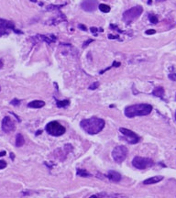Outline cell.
Listing matches in <instances>:
<instances>
[{
	"instance_id": "obj_20",
	"label": "cell",
	"mask_w": 176,
	"mask_h": 198,
	"mask_svg": "<svg viewBox=\"0 0 176 198\" xmlns=\"http://www.w3.org/2000/svg\"><path fill=\"white\" fill-rule=\"evenodd\" d=\"M56 105L58 107H65L70 105V101L69 100H63V101H57Z\"/></svg>"
},
{
	"instance_id": "obj_16",
	"label": "cell",
	"mask_w": 176,
	"mask_h": 198,
	"mask_svg": "<svg viewBox=\"0 0 176 198\" xmlns=\"http://www.w3.org/2000/svg\"><path fill=\"white\" fill-rule=\"evenodd\" d=\"M152 94L157 97H160V98H163V96H164V89H163L162 87H157L155 88L153 90L152 92Z\"/></svg>"
},
{
	"instance_id": "obj_33",
	"label": "cell",
	"mask_w": 176,
	"mask_h": 198,
	"mask_svg": "<svg viewBox=\"0 0 176 198\" xmlns=\"http://www.w3.org/2000/svg\"><path fill=\"white\" fill-rule=\"evenodd\" d=\"M6 154V151H2V152H0V156H5Z\"/></svg>"
},
{
	"instance_id": "obj_12",
	"label": "cell",
	"mask_w": 176,
	"mask_h": 198,
	"mask_svg": "<svg viewBox=\"0 0 176 198\" xmlns=\"http://www.w3.org/2000/svg\"><path fill=\"white\" fill-rule=\"evenodd\" d=\"M91 197H125V195H120V193H99L92 195Z\"/></svg>"
},
{
	"instance_id": "obj_36",
	"label": "cell",
	"mask_w": 176,
	"mask_h": 198,
	"mask_svg": "<svg viewBox=\"0 0 176 198\" xmlns=\"http://www.w3.org/2000/svg\"><path fill=\"white\" fill-rule=\"evenodd\" d=\"M175 120H176V112H175Z\"/></svg>"
},
{
	"instance_id": "obj_27",
	"label": "cell",
	"mask_w": 176,
	"mask_h": 198,
	"mask_svg": "<svg viewBox=\"0 0 176 198\" xmlns=\"http://www.w3.org/2000/svg\"><path fill=\"white\" fill-rule=\"evenodd\" d=\"M78 28H82V30H84V31H85V30H87L86 27H85L84 25H83V24H79V25H78Z\"/></svg>"
},
{
	"instance_id": "obj_15",
	"label": "cell",
	"mask_w": 176,
	"mask_h": 198,
	"mask_svg": "<svg viewBox=\"0 0 176 198\" xmlns=\"http://www.w3.org/2000/svg\"><path fill=\"white\" fill-rule=\"evenodd\" d=\"M45 105L44 101H42V100H34L32 101L30 103H28V107H31V108H42V107H43Z\"/></svg>"
},
{
	"instance_id": "obj_10",
	"label": "cell",
	"mask_w": 176,
	"mask_h": 198,
	"mask_svg": "<svg viewBox=\"0 0 176 198\" xmlns=\"http://www.w3.org/2000/svg\"><path fill=\"white\" fill-rule=\"evenodd\" d=\"M2 129L4 132H11L16 129V126L15 123L11 120V118L9 117H5L2 120Z\"/></svg>"
},
{
	"instance_id": "obj_37",
	"label": "cell",
	"mask_w": 176,
	"mask_h": 198,
	"mask_svg": "<svg viewBox=\"0 0 176 198\" xmlns=\"http://www.w3.org/2000/svg\"><path fill=\"white\" fill-rule=\"evenodd\" d=\"M175 99H176V96H175Z\"/></svg>"
},
{
	"instance_id": "obj_25",
	"label": "cell",
	"mask_w": 176,
	"mask_h": 198,
	"mask_svg": "<svg viewBox=\"0 0 176 198\" xmlns=\"http://www.w3.org/2000/svg\"><path fill=\"white\" fill-rule=\"evenodd\" d=\"M94 41V40H92V39H90V40H86V41H84V45H83V47L84 48H85L87 46V45H89V43H91V42H93Z\"/></svg>"
},
{
	"instance_id": "obj_14",
	"label": "cell",
	"mask_w": 176,
	"mask_h": 198,
	"mask_svg": "<svg viewBox=\"0 0 176 198\" xmlns=\"http://www.w3.org/2000/svg\"><path fill=\"white\" fill-rule=\"evenodd\" d=\"M161 180H163V176L161 175H157V176H153L150 177L149 179H146L143 183L144 184H154V183H158L159 182H161Z\"/></svg>"
},
{
	"instance_id": "obj_17",
	"label": "cell",
	"mask_w": 176,
	"mask_h": 198,
	"mask_svg": "<svg viewBox=\"0 0 176 198\" xmlns=\"http://www.w3.org/2000/svg\"><path fill=\"white\" fill-rule=\"evenodd\" d=\"M24 143H25V140H24L23 136L20 133L17 134V137H16V147H22Z\"/></svg>"
},
{
	"instance_id": "obj_4",
	"label": "cell",
	"mask_w": 176,
	"mask_h": 198,
	"mask_svg": "<svg viewBox=\"0 0 176 198\" xmlns=\"http://www.w3.org/2000/svg\"><path fill=\"white\" fill-rule=\"evenodd\" d=\"M46 131L51 136H54V137H59V136L63 135L65 132H66V129H65V127L63 125H61L59 122L51 121V122L47 124Z\"/></svg>"
},
{
	"instance_id": "obj_2",
	"label": "cell",
	"mask_w": 176,
	"mask_h": 198,
	"mask_svg": "<svg viewBox=\"0 0 176 198\" xmlns=\"http://www.w3.org/2000/svg\"><path fill=\"white\" fill-rule=\"evenodd\" d=\"M152 111V106L149 104H137L127 106L124 110V114L127 117L132 118L135 117H143L150 114Z\"/></svg>"
},
{
	"instance_id": "obj_24",
	"label": "cell",
	"mask_w": 176,
	"mask_h": 198,
	"mask_svg": "<svg viewBox=\"0 0 176 198\" xmlns=\"http://www.w3.org/2000/svg\"><path fill=\"white\" fill-rule=\"evenodd\" d=\"M7 167V162H5V160H0V170H2V169H5Z\"/></svg>"
},
{
	"instance_id": "obj_13",
	"label": "cell",
	"mask_w": 176,
	"mask_h": 198,
	"mask_svg": "<svg viewBox=\"0 0 176 198\" xmlns=\"http://www.w3.org/2000/svg\"><path fill=\"white\" fill-rule=\"evenodd\" d=\"M106 177H107L108 179H110L111 181L113 182H116V183H117V182H119L121 180V175L120 173H118L117 172L115 171H110L108 172L107 175H106Z\"/></svg>"
},
{
	"instance_id": "obj_3",
	"label": "cell",
	"mask_w": 176,
	"mask_h": 198,
	"mask_svg": "<svg viewBox=\"0 0 176 198\" xmlns=\"http://www.w3.org/2000/svg\"><path fill=\"white\" fill-rule=\"evenodd\" d=\"M143 12V7L141 6H136L131 8H129V10L124 12L123 14V20L127 24L132 23L134 20H136L138 18H140V16Z\"/></svg>"
},
{
	"instance_id": "obj_26",
	"label": "cell",
	"mask_w": 176,
	"mask_h": 198,
	"mask_svg": "<svg viewBox=\"0 0 176 198\" xmlns=\"http://www.w3.org/2000/svg\"><path fill=\"white\" fill-rule=\"evenodd\" d=\"M19 103H20L19 100H18V99H14V100L11 101V105H13V106H18Z\"/></svg>"
},
{
	"instance_id": "obj_32",
	"label": "cell",
	"mask_w": 176,
	"mask_h": 198,
	"mask_svg": "<svg viewBox=\"0 0 176 198\" xmlns=\"http://www.w3.org/2000/svg\"><path fill=\"white\" fill-rule=\"evenodd\" d=\"M3 65H4V63H3L2 60H0V69H1V68L3 67Z\"/></svg>"
},
{
	"instance_id": "obj_29",
	"label": "cell",
	"mask_w": 176,
	"mask_h": 198,
	"mask_svg": "<svg viewBox=\"0 0 176 198\" xmlns=\"http://www.w3.org/2000/svg\"><path fill=\"white\" fill-rule=\"evenodd\" d=\"M120 65H121V63H117V61H114L113 64H112L113 67H119Z\"/></svg>"
},
{
	"instance_id": "obj_22",
	"label": "cell",
	"mask_w": 176,
	"mask_h": 198,
	"mask_svg": "<svg viewBox=\"0 0 176 198\" xmlns=\"http://www.w3.org/2000/svg\"><path fill=\"white\" fill-rule=\"evenodd\" d=\"M98 86H99V82H93V84L89 86V89H90V90H95V89L98 88Z\"/></svg>"
},
{
	"instance_id": "obj_7",
	"label": "cell",
	"mask_w": 176,
	"mask_h": 198,
	"mask_svg": "<svg viewBox=\"0 0 176 198\" xmlns=\"http://www.w3.org/2000/svg\"><path fill=\"white\" fill-rule=\"evenodd\" d=\"M119 131L121 132V134L125 137V139L127 142H129V144H136L140 140V138L135 133V132L129 130L128 129H125V127H120Z\"/></svg>"
},
{
	"instance_id": "obj_1",
	"label": "cell",
	"mask_w": 176,
	"mask_h": 198,
	"mask_svg": "<svg viewBox=\"0 0 176 198\" xmlns=\"http://www.w3.org/2000/svg\"><path fill=\"white\" fill-rule=\"evenodd\" d=\"M105 124V120H103L102 118L93 117L91 118L82 120L80 126L86 133L90 135H96L103 130Z\"/></svg>"
},
{
	"instance_id": "obj_9",
	"label": "cell",
	"mask_w": 176,
	"mask_h": 198,
	"mask_svg": "<svg viewBox=\"0 0 176 198\" xmlns=\"http://www.w3.org/2000/svg\"><path fill=\"white\" fill-rule=\"evenodd\" d=\"M98 6H99V4H98L97 0H84L81 4V7L87 12L95 11Z\"/></svg>"
},
{
	"instance_id": "obj_8",
	"label": "cell",
	"mask_w": 176,
	"mask_h": 198,
	"mask_svg": "<svg viewBox=\"0 0 176 198\" xmlns=\"http://www.w3.org/2000/svg\"><path fill=\"white\" fill-rule=\"evenodd\" d=\"M15 30L16 28L13 22L0 18V37L3 35H7L9 33V30L14 31Z\"/></svg>"
},
{
	"instance_id": "obj_30",
	"label": "cell",
	"mask_w": 176,
	"mask_h": 198,
	"mask_svg": "<svg viewBox=\"0 0 176 198\" xmlns=\"http://www.w3.org/2000/svg\"><path fill=\"white\" fill-rule=\"evenodd\" d=\"M156 32L154 30H147L146 31V34H148V35H150V34H154V33Z\"/></svg>"
},
{
	"instance_id": "obj_19",
	"label": "cell",
	"mask_w": 176,
	"mask_h": 198,
	"mask_svg": "<svg viewBox=\"0 0 176 198\" xmlns=\"http://www.w3.org/2000/svg\"><path fill=\"white\" fill-rule=\"evenodd\" d=\"M98 7H99L100 11L104 12V13H108V12L110 11V7L105 5V4H101V5H99Z\"/></svg>"
},
{
	"instance_id": "obj_38",
	"label": "cell",
	"mask_w": 176,
	"mask_h": 198,
	"mask_svg": "<svg viewBox=\"0 0 176 198\" xmlns=\"http://www.w3.org/2000/svg\"><path fill=\"white\" fill-rule=\"evenodd\" d=\"M0 90H1V88H0Z\"/></svg>"
},
{
	"instance_id": "obj_23",
	"label": "cell",
	"mask_w": 176,
	"mask_h": 198,
	"mask_svg": "<svg viewBox=\"0 0 176 198\" xmlns=\"http://www.w3.org/2000/svg\"><path fill=\"white\" fill-rule=\"evenodd\" d=\"M168 77H169V79H171V81H173V82L176 81V73H169V75H168Z\"/></svg>"
},
{
	"instance_id": "obj_35",
	"label": "cell",
	"mask_w": 176,
	"mask_h": 198,
	"mask_svg": "<svg viewBox=\"0 0 176 198\" xmlns=\"http://www.w3.org/2000/svg\"><path fill=\"white\" fill-rule=\"evenodd\" d=\"M151 1H152V0H149V4H151Z\"/></svg>"
},
{
	"instance_id": "obj_5",
	"label": "cell",
	"mask_w": 176,
	"mask_h": 198,
	"mask_svg": "<svg viewBox=\"0 0 176 198\" xmlns=\"http://www.w3.org/2000/svg\"><path fill=\"white\" fill-rule=\"evenodd\" d=\"M132 164L135 168L144 170V169L150 168L154 165V162L150 158H143V157L137 156L132 160Z\"/></svg>"
},
{
	"instance_id": "obj_34",
	"label": "cell",
	"mask_w": 176,
	"mask_h": 198,
	"mask_svg": "<svg viewBox=\"0 0 176 198\" xmlns=\"http://www.w3.org/2000/svg\"><path fill=\"white\" fill-rule=\"evenodd\" d=\"M10 154H11V155H10V156H11V159L14 160V155H13V153H10Z\"/></svg>"
},
{
	"instance_id": "obj_28",
	"label": "cell",
	"mask_w": 176,
	"mask_h": 198,
	"mask_svg": "<svg viewBox=\"0 0 176 198\" xmlns=\"http://www.w3.org/2000/svg\"><path fill=\"white\" fill-rule=\"evenodd\" d=\"M108 39L110 40H119L118 36H113V35H108Z\"/></svg>"
},
{
	"instance_id": "obj_21",
	"label": "cell",
	"mask_w": 176,
	"mask_h": 198,
	"mask_svg": "<svg viewBox=\"0 0 176 198\" xmlns=\"http://www.w3.org/2000/svg\"><path fill=\"white\" fill-rule=\"evenodd\" d=\"M149 18H150V21L151 23H153V24L158 23V18H157L156 16H154V15H150Z\"/></svg>"
},
{
	"instance_id": "obj_31",
	"label": "cell",
	"mask_w": 176,
	"mask_h": 198,
	"mask_svg": "<svg viewBox=\"0 0 176 198\" xmlns=\"http://www.w3.org/2000/svg\"><path fill=\"white\" fill-rule=\"evenodd\" d=\"M90 30H91V32H92V33H94V34H96V33L97 32V28H96L92 27L91 28H90Z\"/></svg>"
},
{
	"instance_id": "obj_6",
	"label": "cell",
	"mask_w": 176,
	"mask_h": 198,
	"mask_svg": "<svg viewBox=\"0 0 176 198\" xmlns=\"http://www.w3.org/2000/svg\"><path fill=\"white\" fill-rule=\"evenodd\" d=\"M128 148L125 146H117L112 151V157L116 162L121 163L126 160L127 156H128Z\"/></svg>"
},
{
	"instance_id": "obj_11",
	"label": "cell",
	"mask_w": 176,
	"mask_h": 198,
	"mask_svg": "<svg viewBox=\"0 0 176 198\" xmlns=\"http://www.w3.org/2000/svg\"><path fill=\"white\" fill-rule=\"evenodd\" d=\"M35 38L39 40H42V41H45L49 44H51L52 42H55L56 40V37L54 35H50V36H47V35H37L35 36Z\"/></svg>"
},
{
	"instance_id": "obj_18",
	"label": "cell",
	"mask_w": 176,
	"mask_h": 198,
	"mask_svg": "<svg viewBox=\"0 0 176 198\" xmlns=\"http://www.w3.org/2000/svg\"><path fill=\"white\" fill-rule=\"evenodd\" d=\"M77 175L81 176V177H89L91 176V174L87 172L84 170V169H77Z\"/></svg>"
}]
</instances>
